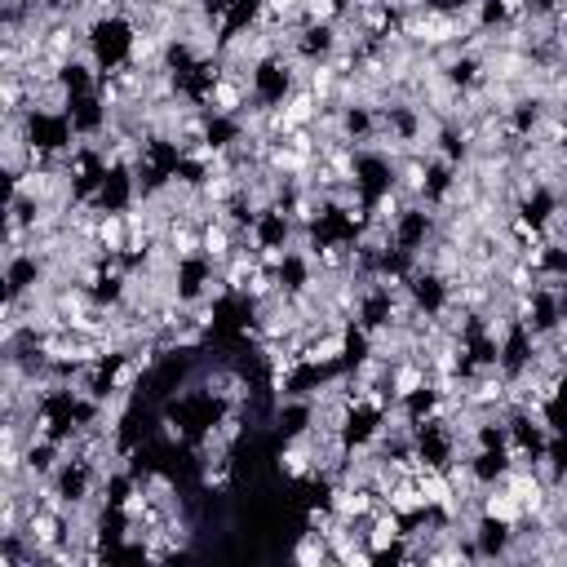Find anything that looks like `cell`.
I'll return each mask as SVG.
<instances>
[{"label":"cell","instance_id":"6da1fadb","mask_svg":"<svg viewBox=\"0 0 567 567\" xmlns=\"http://www.w3.org/2000/svg\"><path fill=\"white\" fill-rule=\"evenodd\" d=\"M293 558H298L302 567H319V563H332V545H328V537H324V532L306 528V532H302V541L293 545Z\"/></svg>","mask_w":567,"mask_h":567}]
</instances>
